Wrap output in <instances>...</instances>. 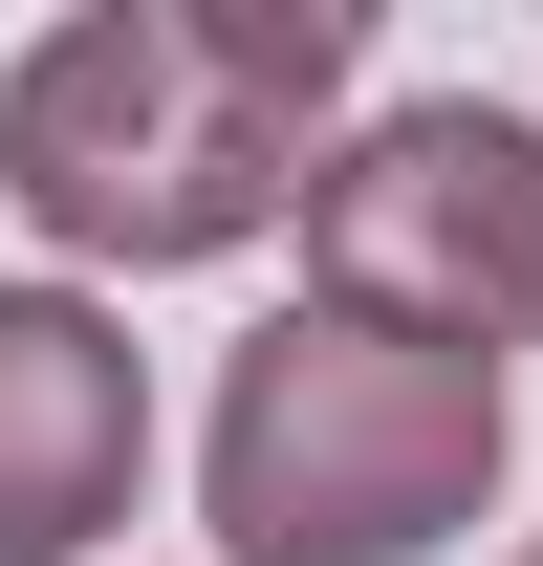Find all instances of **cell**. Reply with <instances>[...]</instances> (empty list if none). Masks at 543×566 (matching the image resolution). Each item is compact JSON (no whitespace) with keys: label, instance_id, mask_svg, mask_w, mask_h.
I'll use <instances>...</instances> for the list:
<instances>
[{"label":"cell","instance_id":"cell-4","mask_svg":"<svg viewBox=\"0 0 543 566\" xmlns=\"http://www.w3.org/2000/svg\"><path fill=\"white\" fill-rule=\"evenodd\" d=\"M152 480V370L109 305L0 283V566H87Z\"/></svg>","mask_w":543,"mask_h":566},{"label":"cell","instance_id":"cell-2","mask_svg":"<svg viewBox=\"0 0 543 566\" xmlns=\"http://www.w3.org/2000/svg\"><path fill=\"white\" fill-rule=\"evenodd\" d=\"M196 480H217L239 566H413L500 501V370L413 349V327H348V305H283L217 370Z\"/></svg>","mask_w":543,"mask_h":566},{"label":"cell","instance_id":"cell-3","mask_svg":"<svg viewBox=\"0 0 543 566\" xmlns=\"http://www.w3.org/2000/svg\"><path fill=\"white\" fill-rule=\"evenodd\" d=\"M305 305L348 327H413V349H543V132L522 109H370V132L305 175Z\"/></svg>","mask_w":543,"mask_h":566},{"label":"cell","instance_id":"cell-1","mask_svg":"<svg viewBox=\"0 0 543 566\" xmlns=\"http://www.w3.org/2000/svg\"><path fill=\"white\" fill-rule=\"evenodd\" d=\"M348 109V0H87L0 66V197L66 262H217L305 218Z\"/></svg>","mask_w":543,"mask_h":566},{"label":"cell","instance_id":"cell-5","mask_svg":"<svg viewBox=\"0 0 543 566\" xmlns=\"http://www.w3.org/2000/svg\"><path fill=\"white\" fill-rule=\"evenodd\" d=\"M522 566H543V545H522Z\"/></svg>","mask_w":543,"mask_h":566}]
</instances>
